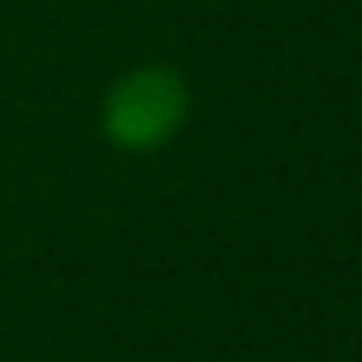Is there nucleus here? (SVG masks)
Returning <instances> with one entry per match:
<instances>
[{
  "instance_id": "f257e3e1",
  "label": "nucleus",
  "mask_w": 362,
  "mask_h": 362,
  "mask_svg": "<svg viewBox=\"0 0 362 362\" xmlns=\"http://www.w3.org/2000/svg\"><path fill=\"white\" fill-rule=\"evenodd\" d=\"M188 119V83L165 64L129 69L101 101V133L119 151H160Z\"/></svg>"
}]
</instances>
